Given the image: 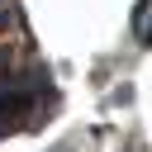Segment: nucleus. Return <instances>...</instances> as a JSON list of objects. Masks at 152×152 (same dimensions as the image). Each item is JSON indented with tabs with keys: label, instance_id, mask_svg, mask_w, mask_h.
I'll return each instance as SVG.
<instances>
[{
	"label": "nucleus",
	"instance_id": "obj_3",
	"mask_svg": "<svg viewBox=\"0 0 152 152\" xmlns=\"http://www.w3.org/2000/svg\"><path fill=\"white\" fill-rule=\"evenodd\" d=\"M5 66H10V52H5V48H0V71H5Z\"/></svg>",
	"mask_w": 152,
	"mask_h": 152
},
{
	"label": "nucleus",
	"instance_id": "obj_2",
	"mask_svg": "<svg viewBox=\"0 0 152 152\" xmlns=\"http://www.w3.org/2000/svg\"><path fill=\"white\" fill-rule=\"evenodd\" d=\"M142 43H147V48H152V19H147V24H142Z\"/></svg>",
	"mask_w": 152,
	"mask_h": 152
},
{
	"label": "nucleus",
	"instance_id": "obj_1",
	"mask_svg": "<svg viewBox=\"0 0 152 152\" xmlns=\"http://www.w3.org/2000/svg\"><path fill=\"white\" fill-rule=\"evenodd\" d=\"M28 104H33L28 90H10V95H0V114H19V109H28Z\"/></svg>",
	"mask_w": 152,
	"mask_h": 152
}]
</instances>
